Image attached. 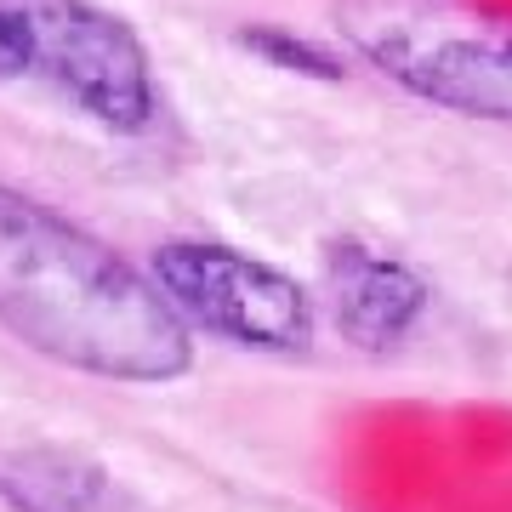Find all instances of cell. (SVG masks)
<instances>
[{"label":"cell","mask_w":512,"mask_h":512,"mask_svg":"<svg viewBox=\"0 0 512 512\" xmlns=\"http://www.w3.org/2000/svg\"><path fill=\"white\" fill-rule=\"evenodd\" d=\"M0 325L23 348L109 382H177L194 330L126 256L0 183Z\"/></svg>","instance_id":"cell-1"},{"label":"cell","mask_w":512,"mask_h":512,"mask_svg":"<svg viewBox=\"0 0 512 512\" xmlns=\"http://www.w3.org/2000/svg\"><path fill=\"white\" fill-rule=\"evenodd\" d=\"M336 29L410 97L512 126V12L490 0H336Z\"/></svg>","instance_id":"cell-2"},{"label":"cell","mask_w":512,"mask_h":512,"mask_svg":"<svg viewBox=\"0 0 512 512\" xmlns=\"http://www.w3.org/2000/svg\"><path fill=\"white\" fill-rule=\"evenodd\" d=\"M40 80L103 131L154 126V63L126 18L97 0H0V86Z\"/></svg>","instance_id":"cell-3"},{"label":"cell","mask_w":512,"mask_h":512,"mask_svg":"<svg viewBox=\"0 0 512 512\" xmlns=\"http://www.w3.org/2000/svg\"><path fill=\"white\" fill-rule=\"evenodd\" d=\"M148 274L188 330L256 353H302L313 342V296L262 256L211 239H165Z\"/></svg>","instance_id":"cell-4"},{"label":"cell","mask_w":512,"mask_h":512,"mask_svg":"<svg viewBox=\"0 0 512 512\" xmlns=\"http://www.w3.org/2000/svg\"><path fill=\"white\" fill-rule=\"evenodd\" d=\"M325 296L336 330L365 353L399 348L433 308V291L410 262L376 251V245H359V239L325 245Z\"/></svg>","instance_id":"cell-5"},{"label":"cell","mask_w":512,"mask_h":512,"mask_svg":"<svg viewBox=\"0 0 512 512\" xmlns=\"http://www.w3.org/2000/svg\"><path fill=\"white\" fill-rule=\"evenodd\" d=\"M239 46L256 57H268L274 69L285 74H302V80H342V57H330L325 46H313L308 35H291L285 23H245L239 29Z\"/></svg>","instance_id":"cell-6"},{"label":"cell","mask_w":512,"mask_h":512,"mask_svg":"<svg viewBox=\"0 0 512 512\" xmlns=\"http://www.w3.org/2000/svg\"><path fill=\"white\" fill-rule=\"evenodd\" d=\"M92 478H80L74 467L57 478H23V490H35L29 495V512H103V490H97Z\"/></svg>","instance_id":"cell-7"}]
</instances>
